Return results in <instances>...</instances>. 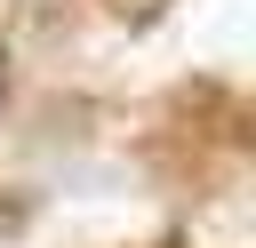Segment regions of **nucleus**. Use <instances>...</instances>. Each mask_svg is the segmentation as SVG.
<instances>
[{"label":"nucleus","mask_w":256,"mask_h":248,"mask_svg":"<svg viewBox=\"0 0 256 248\" xmlns=\"http://www.w3.org/2000/svg\"><path fill=\"white\" fill-rule=\"evenodd\" d=\"M0 96H8V48H0Z\"/></svg>","instance_id":"1"}]
</instances>
